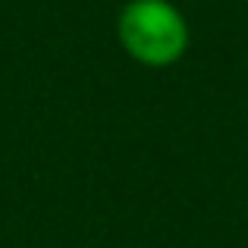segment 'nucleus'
I'll return each instance as SVG.
<instances>
[{"instance_id":"f257e3e1","label":"nucleus","mask_w":248,"mask_h":248,"mask_svg":"<svg viewBox=\"0 0 248 248\" xmlns=\"http://www.w3.org/2000/svg\"><path fill=\"white\" fill-rule=\"evenodd\" d=\"M116 38L135 63L164 69L186 57L192 31L173 0H129L116 19Z\"/></svg>"}]
</instances>
